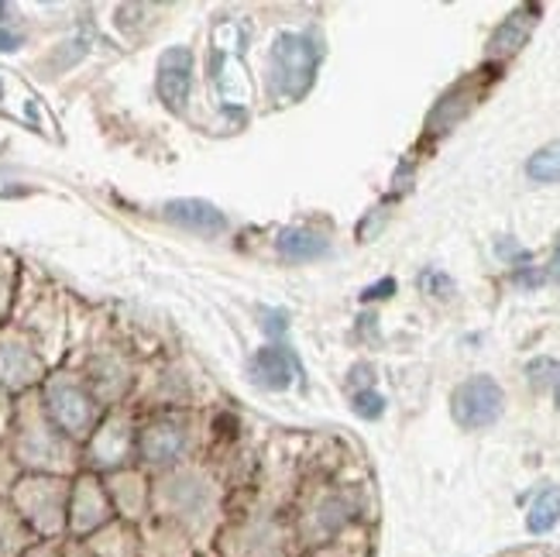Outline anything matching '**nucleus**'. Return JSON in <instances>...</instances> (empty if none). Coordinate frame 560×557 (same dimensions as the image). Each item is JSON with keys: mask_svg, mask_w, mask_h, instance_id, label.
Returning a JSON list of instances; mask_svg holds the SVG:
<instances>
[{"mask_svg": "<svg viewBox=\"0 0 560 557\" xmlns=\"http://www.w3.org/2000/svg\"><path fill=\"white\" fill-rule=\"evenodd\" d=\"M128 423L125 420H107L104 430L96 433V441H93V462L96 465H104V468H114L120 465L128 457Z\"/></svg>", "mask_w": 560, "mask_h": 557, "instance_id": "obj_15", "label": "nucleus"}, {"mask_svg": "<svg viewBox=\"0 0 560 557\" xmlns=\"http://www.w3.org/2000/svg\"><path fill=\"white\" fill-rule=\"evenodd\" d=\"M45 409L59 427V433H69V438H86L96 420V403L86 393V385L66 375L45 382Z\"/></svg>", "mask_w": 560, "mask_h": 557, "instance_id": "obj_3", "label": "nucleus"}, {"mask_svg": "<svg viewBox=\"0 0 560 557\" xmlns=\"http://www.w3.org/2000/svg\"><path fill=\"white\" fill-rule=\"evenodd\" d=\"M110 513H114V502H110L107 489H104L96 478L83 475V478L77 481V486L69 489V513H66V526H69L77 537L101 534V530L110 523Z\"/></svg>", "mask_w": 560, "mask_h": 557, "instance_id": "obj_5", "label": "nucleus"}, {"mask_svg": "<svg viewBox=\"0 0 560 557\" xmlns=\"http://www.w3.org/2000/svg\"><path fill=\"white\" fill-rule=\"evenodd\" d=\"M162 213H165L173 224H179V228H186V231H200V234H217V231H224V228H228L224 210H217L213 204L197 200V197H189V200H168V204L162 207Z\"/></svg>", "mask_w": 560, "mask_h": 557, "instance_id": "obj_9", "label": "nucleus"}, {"mask_svg": "<svg viewBox=\"0 0 560 557\" xmlns=\"http://www.w3.org/2000/svg\"><path fill=\"white\" fill-rule=\"evenodd\" d=\"M553 399H557V409H560V385H557V396Z\"/></svg>", "mask_w": 560, "mask_h": 557, "instance_id": "obj_29", "label": "nucleus"}, {"mask_svg": "<svg viewBox=\"0 0 560 557\" xmlns=\"http://www.w3.org/2000/svg\"><path fill=\"white\" fill-rule=\"evenodd\" d=\"M66 557H96V554H93L90 547L77 544V547H69V550H66Z\"/></svg>", "mask_w": 560, "mask_h": 557, "instance_id": "obj_27", "label": "nucleus"}, {"mask_svg": "<svg viewBox=\"0 0 560 557\" xmlns=\"http://www.w3.org/2000/svg\"><path fill=\"white\" fill-rule=\"evenodd\" d=\"M351 409L361 420H378L385 414V396L375 393V390H358L354 399H351Z\"/></svg>", "mask_w": 560, "mask_h": 557, "instance_id": "obj_20", "label": "nucleus"}, {"mask_svg": "<svg viewBox=\"0 0 560 557\" xmlns=\"http://www.w3.org/2000/svg\"><path fill=\"white\" fill-rule=\"evenodd\" d=\"M248 375H252V382L258 385V390L282 393V390H289L292 382H296V375H300V361H296V355H292L289 348L269 345V348H261V351L252 358Z\"/></svg>", "mask_w": 560, "mask_h": 557, "instance_id": "obj_6", "label": "nucleus"}, {"mask_svg": "<svg viewBox=\"0 0 560 557\" xmlns=\"http://www.w3.org/2000/svg\"><path fill=\"white\" fill-rule=\"evenodd\" d=\"M526 375H529L533 385H537V390H544V385L560 379V361L557 358H537V361H529V365H526Z\"/></svg>", "mask_w": 560, "mask_h": 557, "instance_id": "obj_21", "label": "nucleus"}, {"mask_svg": "<svg viewBox=\"0 0 560 557\" xmlns=\"http://www.w3.org/2000/svg\"><path fill=\"white\" fill-rule=\"evenodd\" d=\"M4 14H8V8H4V4H0V18H4Z\"/></svg>", "mask_w": 560, "mask_h": 557, "instance_id": "obj_30", "label": "nucleus"}, {"mask_svg": "<svg viewBox=\"0 0 560 557\" xmlns=\"http://www.w3.org/2000/svg\"><path fill=\"white\" fill-rule=\"evenodd\" d=\"M316 66H320V48H316V42L300 32H282L269 53L272 93L282 96V101H296V96L310 90Z\"/></svg>", "mask_w": 560, "mask_h": 557, "instance_id": "obj_1", "label": "nucleus"}, {"mask_svg": "<svg viewBox=\"0 0 560 557\" xmlns=\"http://www.w3.org/2000/svg\"><path fill=\"white\" fill-rule=\"evenodd\" d=\"M553 272L560 279V237H557V248H553Z\"/></svg>", "mask_w": 560, "mask_h": 557, "instance_id": "obj_28", "label": "nucleus"}, {"mask_svg": "<svg viewBox=\"0 0 560 557\" xmlns=\"http://www.w3.org/2000/svg\"><path fill=\"white\" fill-rule=\"evenodd\" d=\"M32 547V530L14 506L0 499V557H21Z\"/></svg>", "mask_w": 560, "mask_h": 557, "instance_id": "obj_16", "label": "nucleus"}, {"mask_svg": "<svg viewBox=\"0 0 560 557\" xmlns=\"http://www.w3.org/2000/svg\"><path fill=\"white\" fill-rule=\"evenodd\" d=\"M21 557H66L56 544H32L28 550H24Z\"/></svg>", "mask_w": 560, "mask_h": 557, "instance_id": "obj_23", "label": "nucleus"}, {"mask_svg": "<svg viewBox=\"0 0 560 557\" xmlns=\"http://www.w3.org/2000/svg\"><path fill=\"white\" fill-rule=\"evenodd\" d=\"M21 457L28 465L48 468V465H59L62 462V441L56 438V430L48 423H35L21 433Z\"/></svg>", "mask_w": 560, "mask_h": 557, "instance_id": "obj_12", "label": "nucleus"}, {"mask_svg": "<svg viewBox=\"0 0 560 557\" xmlns=\"http://www.w3.org/2000/svg\"><path fill=\"white\" fill-rule=\"evenodd\" d=\"M14 510L21 513L24 523H28L32 534H42V537L62 534L66 513H69L66 481L48 478V475H35V478L18 481L14 486Z\"/></svg>", "mask_w": 560, "mask_h": 557, "instance_id": "obj_2", "label": "nucleus"}, {"mask_svg": "<svg viewBox=\"0 0 560 557\" xmlns=\"http://www.w3.org/2000/svg\"><path fill=\"white\" fill-rule=\"evenodd\" d=\"M505 409V393L492 375H471L451 396V417L465 430L492 427Z\"/></svg>", "mask_w": 560, "mask_h": 557, "instance_id": "obj_4", "label": "nucleus"}, {"mask_svg": "<svg viewBox=\"0 0 560 557\" xmlns=\"http://www.w3.org/2000/svg\"><path fill=\"white\" fill-rule=\"evenodd\" d=\"M354 517V502L348 496H327L316 510L310 513V530H313V541L320 537H334L340 526H345L348 520Z\"/></svg>", "mask_w": 560, "mask_h": 557, "instance_id": "obj_14", "label": "nucleus"}, {"mask_svg": "<svg viewBox=\"0 0 560 557\" xmlns=\"http://www.w3.org/2000/svg\"><path fill=\"white\" fill-rule=\"evenodd\" d=\"M90 550L96 557H141L138 554V541H135L131 530L128 526H110V523L93 537Z\"/></svg>", "mask_w": 560, "mask_h": 557, "instance_id": "obj_18", "label": "nucleus"}, {"mask_svg": "<svg viewBox=\"0 0 560 557\" xmlns=\"http://www.w3.org/2000/svg\"><path fill=\"white\" fill-rule=\"evenodd\" d=\"M276 248L285 262H313L330 252V241L320 231H310V228H285L276 237Z\"/></svg>", "mask_w": 560, "mask_h": 557, "instance_id": "obj_13", "label": "nucleus"}, {"mask_svg": "<svg viewBox=\"0 0 560 557\" xmlns=\"http://www.w3.org/2000/svg\"><path fill=\"white\" fill-rule=\"evenodd\" d=\"M42 375L38 358L24 345H0V385L8 390H24Z\"/></svg>", "mask_w": 560, "mask_h": 557, "instance_id": "obj_11", "label": "nucleus"}, {"mask_svg": "<svg viewBox=\"0 0 560 557\" xmlns=\"http://www.w3.org/2000/svg\"><path fill=\"white\" fill-rule=\"evenodd\" d=\"M21 35L18 32H4V28H0V53H14V48H21Z\"/></svg>", "mask_w": 560, "mask_h": 557, "instance_id": "obj_25", "label": "nucleus"}, {"mask_svg": "<svg viewBox=\"0 0 560 557\" xmlns=\"http://www.w3.org/2000/svg\"><path fill=\"white\" fill-rule=\"evenodd\" d=\"M0 96H4V83H0Z\"/></svg>", "mask_w": 560, "mask_h": 557, "instance_id": "obj_31", "label": "nucleus"}, {"mask_svg": "<svg viewBox=\"0 0 560 557\" xmlns=\"http://www.w3.org/2000/svg\"><path fill=\"white\" fill-rule=\"evenodd\" d=\"M420 286L427 289V293H433V297H447L451 293V279L447 276H441V272H423L420 276Z\"/></svg>", "mask_w": 560, "mask_h": 557, "instance_id": "obj_22", "label": "nucleus"}, {"mask_svg": "<svg viewBox=\"0 0 560 557\" xmlns=\"http://www.w3.org/2000/svg\"><path fill=\"white\" fill-rule=\"evenodd\" d=\"M269 330L272 334H282L285 330V313H269Z\"/></svg>", "mask_w": 560, "mask_h": 557, "instance_id": "obj_26", "label": "nucleus"}, {"mask_svg": "<svg viewBox=\"0 0 560 557\" xmlns=\"http://www.w3.org/2000/svg\"><path fill=\"white\" fill-rule=\"evenodd\" d=\"M526 176L533 183H560V141H547L526 162Z\"/></svg>", "mask_w": 560, "mask_h": 557, "instance_id": "obj_19", "label": "nucleus"}, {"mask_svg": "<svg viewBox=\"0 0 560 557\" xmlns=\"http://www.w3.org/2000/svg\"><path fill=\"white\" fill-rule=\"evenodd\" d=\"M393 289H396V279H382L378 286H372V289H364V300H378V297H393Z\"/></svg>", "mask_w": 560, "mask_h": 557, "instance_id": "obj_24", "label": "nucleus"}, {"mask_svg": "<svg viewBox=\"0 0 560 557\" xmlns=\"http://www.w3.org/2000/svg\"><path fill=\"white\" fill-rule=\"evenodd\" d=\"M138 448H141V457L149 465H168V462H176V457L183 454L186 430L173 417H159V420H152L149 427L141 430Z\"/></svg>", "mask_w": 560, "mask_h": 557, "instance_id": "obj_8", "label": "nucleus"}, {"mask_svg": "<svg viewBox=\"0 0 560 557\" xmlns=\"http://www.w3.org/2000/svg\"><path fill=\"white\" fill-rule=\"evenodd\" d=\"M189 80H192V56H189V48H168V53H162L155 90H159V101L168 111H183L186 96H189Z\"/></svg>", "mask_w": 560, "mask_h": 557, "instance_id": "obj_7", "label": "nucleus"}, {"mask_svg": "<svg viewBox=\"0 0 560 557\" xmlns=\"http://www.w3.org/2000/svg\"><path fill=\"white\" fill-rule=\"evenodd\" d=\"M560 523V486H547L537 499H533L526 513V530L533 537H544Z\"/></svg>", "mask_w": 560, "mask_h": 557, "instance_id": "obj_17", "label": "nucleus"}, {"mask_svg": "<svg viewBox=\"0 0 560 557\" xmlns=\"http://www.w3.org/2000/svg\"><path fill=\"white\" fill-rule=\"evenodd\" d=\"M537 21H540V8L537 4L516 8L492 32V38H489V56H513L516 48L526 45V38L533 35V28H537Z\"/></svg>", "mask_w": 560, "mask_h": 557, "instance_id": "obj_10", "label": "nucleus"}]
</instances>
